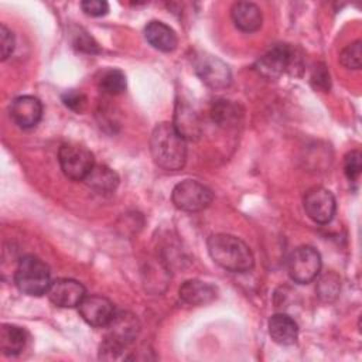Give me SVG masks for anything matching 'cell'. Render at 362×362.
I'll return each mask as SVG.
<instances>
[{
	"instance_id": "obj_2",
	"label": "cell",
	"mask_w": 362,
	"mask_h": 362,
	"mask_svg": "<svg viewBox=\"0 0 362 362\" xmlns=\"http://www.w3.org/2000/svg\"><path fill=\"white\" fill-rule=\"evenodd\" d=\"M208 252L216 264L229 272L243 273L255 264V257L249 246L233 235H211L208 239Z\"/></svg>"
},
{
	"instance_id": "obj_7",
	"label": "cell",
	"mask_w": 362,
	"mask_h": 362,
	"mask_svg": "<svg viewBox=\"0 0 362 362\" xmlns=\"http://www.w3.org/2000/svg\"><path fill=\"white\" fill-rule=\"evenodd\" d=\"M194 66L199 79L212 89H223L232 81L229 66L215 55L198 54L194 59Z\"/></svg>"
},
{
	"instance_id": "obj_27",
	"label": "cell",
	"mask_w": 362,
	"mask_h": 362,
	"mask_svg": "<svg viewBox=\"0 0 362 362\" xmlns=\"http://www.w3.org/2000/svg\"><path fill=\"white\" fill-rule=\"evenodd\" d=\"M0 49L1 59L8 58L14 49V35L4 24H1L0 27Z\"/></svg>"
},
{
	"instance_id": "obj_28",
	"label": "cell",
	"mask_w": 362,
	"mask_h": 362,
	"mask_svg": "<svg viewBox=\"0 0 362 362\" xmlns=\"http://www.w3.org/2000/svg\"><path fill=\"white\" fill-rule=\"evenodd\" d=\"M76 49L82 51V52H88V54H95V52H99V47L98 44L95 42V40L92 37H89L86 33H79L76 37H75V41H74Z\"/></svg>"
},
{
	"instance_id": "obj_29",
	"label": "cell",
	"mask_w": 362,
	"mask_h": 362,
	"mask_svg": "<svg viewBox=\"0 0 362 362\" xmlns=\"http://www.w3.org/2000/svg\"><path fill=\"white\" fill-rule=\"evenodd\" d=\"M235 113H236L235 109H233L229 103H225V100H223V103L216 105V106L214 107V112H212L214 119H216L219 123H222V122H229L230 119L235 117Z\"/></svg>"
},
{
	"instance_id": "obj_13",
	"label": "cell",
	"mask_w": 362,
	"mask_h": 362,
	"mask_svg": "<svg viewBox=\"0 0 362 362\" xmlns=\"http://www.w3.org/2000/svg\"><path fill=\"white\" fill-rule=\"evenodd\" d=\"M10 116L18 127L33 129L42 117V105L34 96H18L10 105Z\"/></svg>"
},
{
	"instance_id": "obj_19",
	"label": "cell",
	"mask_w": 362,
	"mask_h": 362,
	"mask_svg": "<svg viewBox=\"0 0 362 362\" xmlns=\"http://www.w3.org/2000/svg\"><path fill=\"white\" fill-rule=\"evenodd\" d=\"M83 181L86 182V185H89L95 191L106 194V192H113L116 189L119 184V177L112 168L106 165L95 164Z\"/></svg>"
},
{
	"instance_id": "obj_16",
	"label": "cell",
	"mask_w": 362,
	"mask_h": 362,
	"mask_svg": "<svg viewBox=\"0 0 362 362\" xmlns=\"http://www.w3.org/2000/svg\"><path fill=\"white\" fill-rule=\"evenodd\" d=\"M144 35L151 47L163 52L174 51L178 42L175 31L165 23L157 20H153L146 25Z\"/></svg>"
},
{
	"instance_id": "obj_22",
	"label": "cell",
	"mask_w": 362,
	"mask_h": 362,
	"mask_svg": "<svg viewBox=\"0 0 362 362\" xmlns=\"http://www.w3.org/2000/svg\"><path fill=\"white\" fill-rule=\"evenodd\" d=\"M339 61L344 66L349 69H359L362 64V48H361V41L356 40L355 42L346 45L341 54H339Z\"/></svg>"
},
{
	"instance_id": "obj_23",
	"label": "cell",
	"mask_w": 362,
	"mask_h": 362,
	"mask_svg": "<svg viewBox=\"0 0 362 362\" xmlns=\"http://www.w3.org/2000/svg\"><path fill=\"white\" fill-rule=\"evenodd\" d=\"M317 293L321 300L332 301L339 293V279L334 273L325 274L317 286Z\"/></svg>"
},
{
	"instance_id": "obj_25",
	"label": "cell",
	"mask_w": 362,
	"mask_h": 362,
	"mask_svg": "<svg viewBox=\"0 0 362 362\" xmlns=\"http://www.w3.org/2000/svg\"><path fill=\"white\" fill-rule=\"evenodd\" d=\"M62 102H64V105L66 107H69L71 110L79 113L86 106V96L82 92H79V90L71 89V90H66L62 95Z\"/></svg>"
},
{
	"instance_id": "obj_18",
	"label": "cell",
	"mask_w": 362,
	"mask_h": 362,
	"mask_svg": "<svg viewBox=\"0 0 362 362\" xmlns=\"http://www.w3.org/2000/svg\"><path fill=\"white\" fill-rule=\"evenodd\" d=\"M27 344V334L13 324H3L0 328V348L7 356L18 355Z\"/></svg>"
},
{
	"instance_id": "obj_6",
	"label": "cell",
	"mask_w": 362,
	"mask_h": 362,
	"mask_svg": "<svg viewBox=\"0 0 362 362\" xmlns=\"http://www.w3.org/2000/svg\"><path fill=\"white\" fill-rule=\"evenodd\" d=\"M321 270V256L313 246L304 245L294 249L287 262V272L291 280L298 284L313 281Z\"/></svg>"
},
{
	"instance_id": "obj_12",
	"label": "cell",
	"mask_w": 362,
	"mask_h": 362,
	"mask_svg": "<svg viewBox=\"0 0 362 362\" xmlns=\"http://www.w3.org/2000/svg\"><path fill=\"white\" fill-rule=\"evenodd\" d=\"M47 296L49 301L62 308L78 307L83 300L85 287L74 279H57L51 281Z\"/></svg>"
},
{
	"instance_id": "obj_1",
	"label": "cell",
	"mask_w": 362,
	"mask_h": 362,
	"mask_svg": "<svg viewBox=\"0 0 362 362\" xmlns=\"http://www.w3.org/2000/svg\"><path fill=\"white\" fill-rule=\"evenodd\" d=\"M150 151L154 163L167 171H177L187 160L185 139L171 123H158L150 136Z\"/></svg>"
},
{
	"instance_id": "obj_17",
	"label": "cell",
	"mask_w": 362,
	"mask_h": 362,
	"mask_svg": "<svg viewBox=\"0 0 362 362\" xmlns=\"http://www.w3.org/2000/svg\"><path fill=\"white\" fill-rule=\"evenodd\" d=\"M180 298L191 305H204L216 297V288L205 281L191 279L180 287Z\"/></svg>"
},
{
	"instance_id": "obj_9",
	"label": "cell",
	"mask_w": 362,
	"mask_h": 362,
	"mask_svg": "<svg viewBox=\"0 0 362 362\" xmlns=\"http://www.w3.org/2000/svg\"><path fill=\"white\" fill-rule=\"evenodd\" d=\"M335 208L332 192L322 187L311 188L304 197V209L315 223H328L335 215Z\"/></svg>"
},
{
	"instance_id": "obj_4",
	"label": "cell",
	"mask_w": 362,
	"mask_h": 362,
	"mask_svg": "<svg viewBox=\"0 0 362 362\" xmlns=\"http://www.w3.org/2000/svg\"><path fill=\"white\" fill-rule=\"evenodd\" d=\"M62 173L75 181L85 180L95 165L93 154L79 143H65L58 151Z\"/></svg>"
},
{
	"instance_id": "obj_20",
	"label": "cell",
	"mask_w": 362,
	"mask_h": 362,
	"mask_svg": "<svg viewBox=\"0 0 362 362\" xmlns=\"http://www.w3.org/2000/svg\"><path fill=\"white\" fill-rule=\"evenodd\" d=\"M174 127L184 139H198L201 134L199 122L197 120L194 112L187 106H178L175 113V124Z\"/></svg>"
},
{
	"instance_id": "obj_24",
	"label": "cell",
	"mask_w": 362,
	"mask_h": 362,
	"mask_svg": "<svg viewBox=\"0 0 362 362\" xmlns=\"http://www.w3.org/2000/svg\"><path fill=\"white\" fill-rule=\"evenodd\" d=\"M362 156L359 151L352 150L351 153H348L345 156V161H344V173L345 175L354 181L359 177L361 174V168H362V161H361Z\"/></svg>"
},
{
	"instance_id": "obj_10",
	"label": "cell",
	"mask_w": 362,
	"mask_h": 362,
	"mask_svg": "<svg viewBox=\"0 0 362 362\" xmlns=\"http://www.w3.org/2000/svg\"><path fill=\"white\" fill-rule=\"evenodd\" d=\"M78 308L81 317L92 327H106L116 313L113 303L99 294L85 296Z\"/></svg>"
},
{
	"instance_id": "obj_14",
	"label": "cell",
	"mask_w": 362,
	"mask_h": 362,
	"mask_svg": "<svg viewBox=\"0 0 362 362\" xmlns=\"http://www.w3.org/2000/svg\"><path fill=\"white\" fill-rule=\"evenodd\" d=\"M235 25L243 33H253L262 27L263 16L259 6L249 1L235 3L230 10Z\"/></svg>"
},
{
	"instance_id": "obj_8",
	"label": "cell",
	"mask_w": 362,
	"mask_h": 362,
	"mask_svg": "<svg viewBox=\"0 0 362 362\" xmlns=\"http://www.w3.org/2000/svg\"><path fill=\"white\" fill-rule=\"evenodd\" d=\"M293 64H296V54L293 52V48L287 44H276L257 59L256 69L262 76L276 79L288 71Z\"/></svg>"
},
{
	"instance_id": "obj_26",
	"label": "cell",
	"mask_w": 362,
	"mask_h": 362,
	"mask_svg": "<svg viewBox=\"0 0 362 362\" xmlns=\"http://www.w3.org/2000/svg\"><path fill=\"white\" fill-rule=\"evenodd\" d=\"M81 8L88 16L100 17L109 11V4L105 0H83L81 3Z\"/></svg>"
},
{
	"instance_id": "obj_5",
	"label": "cell",
	"mask_w": 362,
	"mask_h": 362,
	"mask_svg": "<svg viewBox=\"0 0 362 362\" xmlns=\"http://www.w3.org/2000/svg\"><path fill=\"white\" fill-rule=\"evenodd\" d=\"M212 191L199 181L184 180L178 182L171 194L173 204L185 212H198L212 202Z\"/></svg>"
},
{
	"instance_id": "obj_21",
	"label": "cell",
	"mask_w": 362,
	"mask_h": 362,
	"mask_svg": "<svg viewBox=\"0 0 362 362\" xmlns=\"http://www.w3.org/2000/svg\"><path fill=\"white\" fill-rule=\"evenodd\" d=\"M99 86L107 95H119L126 89V76L120 69H107L102 74Z\"/></svg>"
},
{
	"instance_id": "obj_3",
	"label": "cell",
	"mask_w": 362,
	"mask_h": 362,
	"mask_svg": "<svg viewBox=\"0 0 362 362\" xmlns=\"http://www.w3.org/2000/svg\"><path fill=\"white\" fill-rule=\"evenodd\" d=\"M14 283L17 288L27 296H42L48 291L51 284L49 267L37 256H24L17 264Z\"/></svg>"
},
{
	"instance_id": "obj_15",
	"label": "cell",
	"mask_w": 362,
	"mask_h": 362,
	"mask_svg": "<svg viewBox=\"0 0 362 362\" xmlns=\"http://www.w3.org/2000/svg\"><path fill=\"white\" fill-rule=\"evenodd\" d=\"M269 335L279 345H293L298 338V325L287 314L279 313L269 320Z\"/></svg>"
},
{
	"instance_id": "obj_30",
	"label": "cell",
	"mask_w": 362,
	"mask_h": 362,
	"mask_svg": "<svg viewBox=\"0 0 362 362\" xmlns=\"http://www.w3.org/2000/svg\"><path fill=\"white\" fill-rule=\"evenodd\" d=\"M313 81L317 82L315 83V88H320L322 90H327L329 88V74L327 72V69L324 66L321 68H317L314 71V75H313Z\"/></svg>"
},
{
	"instance_id": "obj_11",
	"label": "cell",
	"mask_w": 362,
	"mask_h": 362,
	"mask_svg": "<svg viewBox=\"0 0 362 362\" xmlns=\"http://www.w3.org/2000/svg\"><path fill=\"white\" fill-rule=\"evenodd\" d=\"M107 327L106 339L122 346H129L140 332L137 317L129 311L115 313Z\"/></svg>"
}]
</instances>
